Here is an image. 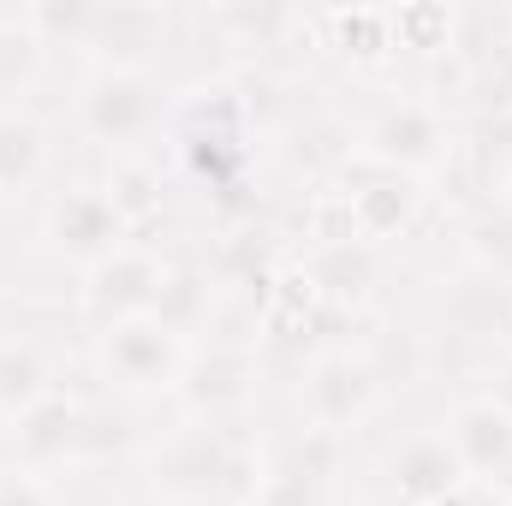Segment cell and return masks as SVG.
I'll use <instances>...</instances> for the list:
<instances>
[{
  "instance_id": "cell-1",
  "label": "cell",
  "mask_w": 512,
  "mask_h": 506,
  "mask_svg": "<svg viewBox=\"0 0 512 506\" xmlns=\"http://www.w3.org/2000/svg\"><path fill=\"white\" fill-rule=\"evenodd\" d=\"M149 501H227L251 506L262 477V423H197L173 417L149 435L143 459L131 465Z\"/></svg>"
},
{
  "instance_id": "cell-2",
  "label": "cell",
  "mask_w": 512,
  "mask_h": 506,
  "mask_svg": "<svg viewBox=\"0 0 512 506\" xmlns=\"http://www.w3.org/2000/svg\"><path fill=\"white\" fill-rule=\"evenodd\" d=\"M179 78L185 72H155V66H78L72 96L60 108V126L96 161L131 155V149H161Z\"/></svg>"
},
{
  "instance_id": "cell-3",
  "label": "cell",
  "mask_w": 512,
  "mask_h": 506,
  "mask_svg": "<svg viewBox=\"0 0 512 506\" xmlns=\"http://www.w3.org/2000/svg\"><path fill=\"white\" fill-rule=\"evenodd\" d=\"M399 364H393V346H387V328L370 316V328L352 340V346H334L322 358H310L298 381H292V417L298 423H316L328 435H346L358 441L387 405L399 399Z\"/></svg>"
},
{
  "instance_id": "cell-4",
  "label": "cell",
  "mask_w": 512,
  "mask_h": 506,
  "mask_svg": "<svg viewBox=\"0 0 512 506\" xmlns=\"http://www.w3.org/2000/svg\"><path fill=\"white\" fill-rule=\"evenodd\" d=\"M358 96H364V108L346 114L358 161H376V167L411 173V179H429L447 161L459 120L447 114L441 96H429L423 84H382V90H358Z\"/></svg>"
},
{
  "instance_id": "cell-5",
  "label": "cell",
  "mask_w": 512,
  "mask_h": 506,
  "mask_svg": "<svg viewBox=\"0 0 512 506\" xmlns=\"http://www.w3.org/2000/svg\"><path fill=\"white\" fill-rule=\"evenodd\" d=\"M191 340L173 334L161 316H131L114 328L84 334V370L102 393L126 399V405H173V387L185 376Z\"/></svg>"
},
{
  "instance_id": "cell-6",
  "label": "cell",
  "mask_w": 512,
  "mask_h": 506,
  "mask_svg": "<svg viewBox=\"0 0 512 506\" xmlns=\"http://www.w3.org/2000/svg\"><path fill=\"white\" fill-rule=\"evenodd\" d=\"M90 417H96V387L60 381L54 393H42L36 405H24L18 417L0 423V459L42 471V477L84 471L90 465Z\"/></svg>"
},
{
  "instance_id": "cell-7",
  "label": "cell",
  "mask_w": 512,
  "mask_h": 506,
  "mask_svg": "<svg viewBox=\"0 0 512 506\" xmlns=\"http://www.w3.org/2000/svg\"><path fill=\"white\" fill-rule=\"evenodd\" d=\"M131 239V227L120 221V209L108 203L102 179L96 173H60L42 203H36V245L48 262L84 274L96 268L102 256H114Z\"/></svg>"
},
{
  "instance_id": "cell-8",
  "label": "cell",
  "mask_w": 512,
  "mask_h": 506,
  "mask_svg": "<svg viewBox=\"0 0 512 506\" xmlns=\"http://www.w3.org/2000/svg\"><path fill=\"white\" fill-rule=\"evenodd\" d=\"M262 387H268V370L256 358L251 334H209L191 346L167 411L197 417V423H251L262 405Z\"/></svg>"
},
{
  "instance_id": "cell-9",
  "label": "cell",
  "mask_w": 512,
  "mask_h": 506,
  "mask_svg": "<svg viewBox=\"0 0 512 506\" xmlns=\"http://www.w3.org/2000/svg\"><path fill=\"white\" fill-rule=\"evenodd\" d=\"M310 66H328L352 90L405 84L393 48V6H310Z\"/></svg>"
},
{
  "instance_id": "cell-10",
  "label": "cell",
  "mask_w": 512,
  "mask_h": 506,
  "mask_svg": "<svg viewBox=\"0 0 512 506\" xmlns=\"http://www.w3.org/2000/svg\"><path fill=\"white\" fill-rule=\"evenodd\" d=\"M364 471H370V501L382 506H435L465 483V465H459L441 417H423V423L382 435Z\"/></svg>"
},
{
  "instance_id": "cell-11",
  "label": "cell",
  "mask_w": 512,
  "mask_h": 506,
  "mask_svg": "<svg viewBox=\"0 0 512 506\" xmlns=\"http://www.w3.org/2000/svg\"><path fill=\"white\" fill-rule=\"evenodd\" d=\"M167 262H173L167 239H137L131 233L114 256H102L96 268L78 274V286H72V322L84 334H96V328H114V322H131V316H149L155 298H161Z\"/></svg>"
},
{
  "instance_id": "cell-12",
  "label": "cell",
  "mask_w": 512,
  "mask_h": 506,
  "mask_svg": "<svg viewBox=\"0 0 512 506\" xmlns=\"http://www.w3.org/2000/svg\"><path fill=\"white\" fill-rule=\"evenodd\" d=\"M179 48H185V6H161V0H96L90 6V30H84V48H78V66H155V72H179L173 66Z\"/></svg>"
},
{
  "instance_id": "cell-13",
  "label": "cell",
  "mask_w": 512,
  "mask_h": 506,
  "mask_svg": "<svg viewBox=\"0 0 512 506\" xmlns=\"http://www.w3.org/2000/svg\"><path fill=\"white\" fill-rule=\"evenodd\" d=\"M334 185L346 191V209H352V227L364 245L376 251H399L405 239L423 233V221L435 215V197H429V179H411V173H393V167H376V161H346L334 173Z\"/></svg>"
},
{
  "instance_id": "cell-14",
  "label": "cell",
  "mask_w": 512,
  "mask_h": 506,
  "mask_svg": "<svg viewBox=\"0 0 512 506\" xmlns=\"http://www.w3.org/2000/svg\"><path fill=\"white\" fill-rule=\"evenodd\" d=\"M60 120L42 102L0 108V203H42V191L60 179Z\"/></svg>"
},
{
  "instance_id": "cell-15",
  "label": "cell",
  "mask_w": 512,
  "mask_h": 506,
  "mask_svg": "<svg viewBox=\"0 0 512 506\" xmlns=\"http://www.w3.org/2000/svg\"><path fill=\"white\" fill-rule=\"evenodd\" d=\"M96 179H102L108 203L120 209V221L137 239H155V221H173V209L185 203L179 173L167 161V143L161 149H131V155H102Z\"/></svg>"
},
{
  "instance_id": "cell-16",
  "label": "cell",
  "mask_w": 512,
  "mask_h": 506,
  "mask_svg": "<svg viewBox=\"0 0 512 506\" xmlns=\"http://www.w3.org/2000/svg\"><path fill=\"white\" fill-rule=\"evenodd\" d=\"M441 423H447V441L465 465V477L489 483V489H507L512 483V417L477 387H459L447 405H441Z\"/></svg>"
},
{
  "instance_id": "cell-17",
  "label": "cell",
  "mask_w": 512,
  "mask_h": 506,
  "mask_svg": "<svg viewBox=\"0 0 512 506\" xmlns=\"http://www.w3.org/2000/svg\"><path fill=\"white\" fill-rule=\"evenodd\" d=\"M292 262L310 274V286H316L328 304L358 310V316H376L382 280H387V268H393V256L376 251V245H364V239H346V245H310V251H298Z\"/></svg>"
},
{
  "instance_id": "cell-18",
  "label": "cell",
  "mask_w": 512,
  "mask_h": 506,
  "mask_svg": "<svg viewBox=\"0 0 512 506\" xmlns=\"http://www.w3.org/2000/svg\"><path fill=\"white\" fill-rule=\"evenodd\" d=\"M66 376V352L36 334V328H0V423L18 417L24 405H36L42 393H54Z\"/></svg>"
},
{
  "instance_id": "cell-19",
  "label": "cell",
  "mask_w": 512,
  "mask_h": 506,
  "mask_svg": "<svg viewBox=\"0 0 512 506\" xmlns=\"http://www.w3.org/2000/svg\"><path fill=\"white\" fill-rule=\"evenodd\" d=\"M447 239H453V256L489 280H512V209L495 197L459 221H447Z\"/></svg>"
},
{
  "instance_id": "cell-20",
  "label": "cell",
  "mask_w": 512,
  "mask_h": 506,
  "mask_svg": "<svg viewBox=\"0 0 512 506\" xmlns=\"http://www.w3.org/2000/svg\"><path fill=\"white\" fill-rule=\"evenodd\" d=\"M0 506H72L60 477H42V471H24V465H6L0 459Z\"/></svg>"
},
{
  "instance_id": "cell-21",
  "label": "cell",
  "mask_w": 512,
  "mask_h": 506,
  "mask_svg": "<svg viewBox=\"0 0 512 506\" xmlns=\"http://www.w3.org/2000/svg\"><path fill=\"white\" fill-rule=\"evenodd\" d=\"M471 387H477V393H489V399H495V405L512 417V346H501V352L477 370V381H471Z\"/></svg>"
},
{
  "instance_id": "cell-22",
  "label": "cell",
  "mask_w": 512,
  "mask_h": 506,
  "mask_svg": "<svg viewBox=\"0 0 512 506\" xmlns=\"http://www.w3.org/2000/svg\"><path fill=\"white\" fill-rule=\"evenodd\" d=\"M435 506H501V489H489V483H477V477H465L453 495H441Z\"/></svg>"
},
{
  "instance_id": "cell-23",
  "label": "cell",
  "mask_w": 512,
  "mask_h": 506,
  "mask_svg": "<svg viewBox=\"0 0 512 506\" xmlns=\"http://www.w3.org/2000/svg\"><path fill=\"white\" fill-rule=\"evenodd\" d=\"M149 506H227V501H149Z\"/></svg>"
},
{
  "instance_id": "cell-24",
  "label": "cell",
  "mask_w": 512,
  "mask_h": 506,
  "mask_svg": "<svg viewBox=\"0 0 512 506\" xmlns=\"http://www.w3.org/2000/svg\"><path fill=\"white\" fill-rule=\"evenodd\" d=\"M501 203L512 209V167H507V179H501Z\"/></svg>"
},
{
  "instance_id": "cell-25",
  "label": "cell",
  "mask_w": 512,
  "mask_h": 506,
  "mask_svg": "<svg viewBox=\"0 0 512 506\" xmlns=\"http://www.w3.org/2000/svg\"><path fill=\"white\" fill-rule=\"evenodd\" d=\"M507 340H512V280H507Z\"/></svg>"
},
{
  "instance_id": "cell-26",
  "label": "cell",
  "mask_w": 512,
  "mask_h": 506,
  "mask_svg": "<svg viewBox=\"0 0 512 506\" xmlns=\"http://www.w3.org/2000/svg\"><path fill=\"white\" fill-rule=\"evenodd\" d=\"M501 506H512V483H507V489H501Z\"/></svg>"
},
{
  "instance_id": "cell-27",
  "label": "cell",
  "mask_w": 512,
  "mask_h": 506,
  "mask_svg": "<svg viewBox=\"0 0 512 506\" xmlns=\"http://www.w3.org/2000/svg\"><path fill=\"white\" fill-rule=\"evenodd\" d=\"M102 506H114V501H102Z\"/></svg>"
}]
</instances>
